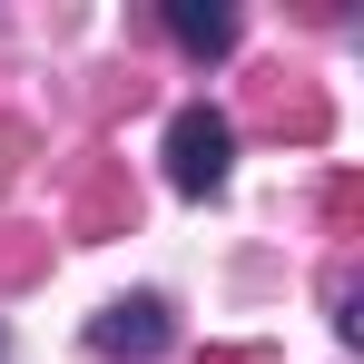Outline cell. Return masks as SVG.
<instances>
[{"mask_svg":"<svg viewBox=\"0 0 364 364\" xmlns=\"http://www.w3.org/2000/svg\"><path fill=\"white\" fill-rule=\"evenodd\" d=\"M50 276V227H0V286Z\"/></svg>","mask_w":364,"mask_h":364,"instance_id":"8992f818","label":"cell"},{"mask_svg":"<svg viewBox=\"0 0 364 364\" xmlns=\"http://www.w3.org/2000/svg\"><path fill=\"white\" fill-rule=\"evenodd\" d=\"M256 128H266V138H296V148H325L335 109H325V89H315L305 69H266V79H256Z\"/></svg>","mask_w":364,"mask_h":364,"instance_id":"277c9868","label":"cell"},{"mask_svg":"<svg viewBox=\"0 0 364 364\" xmlns=\"http://www.w3.org/2000/svg\"><path fill=\"white\" fill-rule=\"evenodd\" d=\"M138 227V187H128L119 158H79V178H69V227L60 237L99 246V237H128Z\"/></svg>","mask_w":364,"mask_h":364,"instance_id":"7a4b0ae2","label":"cell"},{"mask_svg":"<svg viewBox=\"0 0 364 364\" xmlns=\"http://www.w3.org/2000/svg\"><path fill=\"white\" fill-rule=\"evenodd\" d=\"M0 364H10V345H0Z\"/></svg>","mask_w":364,"mask_h":364,"instance_id":"30bf717a","label":"cell"},{"mask_svg":"<svg viewBox=\"0 0 364 364\" xmlns=\"http://www.w3.org/2000/svg\"><path fill=\"white\" fill-rule=\"evenodd\" d=\"M355 207H364V187H355V178H335V187H325V227H335V237L355 227Z\"/></svg>","mask_w":364,"mask_h":364,"instance_id":"ba28073f","label":"cell"},{"mask_svg":"<svg viewBox=\"0 0 364 364\" xmlns=\"http://www.w3.org/2000/svg\"><path fill=\"white\" fill-rule=\"evenodd\" d=\"M237 168V119L227 109H178L168 119V187L178 197H217Z\"/></svg>","mask_w":364,"mask_h":364,"instance_id":"6da1fadb","label":"cell"},{"mask_svg":"<svg viewBox=\"0 0 364 364\" xmlns=\"http://www.w3.org/2000/svg\"><path fill=\"white\" fill-rule=\"evenodd\" d=\"M89 355L99 364H158L168 355V296H119L89 315Z\"/></svg>","mask_w":364,"mask_h":364,"instance_id":"3957f363","label":"cell"},{"mask_svg":"<svg viewBox=\"0 0 364 364\" xmlns=\"http://www.w3.org/2000/svg\"><path fill=\"white\" fill-rule=\"evenodd\" d=\"M168 40L197 50V60H227V50H237V10H217V0H168Z\"/></svg>","mask_w":364,"mask_h":364,"instance_id":"5b68a950","label":"cell"},{"mask_svg":"<svg viewBox=\"0 0 364 364\" xmlns=\"http://www.w3.org/2000/svg\"><path fill=\"white\" fill-rule=\"evenodd\" d=\"M197 364H266V345H217V355H197Z\"/></svg>","mask_w":364,"mask_h":364,"instance_id":"9c48e42d","label":"cell"},{"mask_svg":"<svg viewBox=\"0 0 364 364\" xmlns=\"http://www.w3.org/2000/svg\"><path fill=\"white\" fill-rule=\"evenodd\" d=\"M30 158H40V128H30V119H0V197L20 187V168H30Z\"/></svg>","mask_w":364,"mask_h":364,"instance_id":"52a82bcc","label":"cell"}]
</instances>
